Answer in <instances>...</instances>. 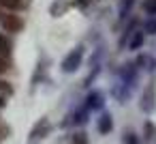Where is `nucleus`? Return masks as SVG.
<instances>
[{"label": "nucleus", "mask_w": 156, "mask_h": 144, "mask_svg": "<svg viewBox=\"0 0 156 144\" xmlns=\"http://www.w3.org/2000/svg\"><path fill=\"white\" fill-rule=\"evenodd\" d=\"M7 133H9V129H7V127H0V142L7 138Z\"/></svg>", "instance_id": "16"}, {"label": "nucleus", "mask_w": 156, "mask_h": 144, "mask_svg": "<svg viewBox=\"0 0 156 144\" xmlns=\"http://www.w3.org/2000/svg\"><path fill=\"white\" fill-rule=\"evenodd\" d=\"M49 120L47 118H41L34 127H32V131H30V140H43L45 135H49Z\"/></svg>", "instance_id": "4"}, {"label": "nucleus", "mask_w": 156, "mask_h": 144, "mask_svg": "<svg viewBox=\"0 0 156 144\" xmlns=\"http://www.w3.org/2000/svg\"><path fill=\"white\" fill-rule=\"evenodd\" d=\"M98 131H101L103 135H107V133L113 131V118H111V114L105 112V114L98 118Z\"/></svg>", "instance_id": "6"}, {"label": "nucleus", "mask_w": 156, "mask_h": 144, "mask_svg": "<svg viewBox=\"0 0 156 144\" xmlns=\"http://www.w3.org/2000/svg\"><path fill=\"white\" fill-rule=\"evenodd\" d=\"M147 30H150V32H152V30H156V22H152V24L147 26Z\"/></svg>", "instance_id": "18"}, {"label": "nucleus", "mask_w": 156, "mask_h": 144, "mask_svg": "<svg viewBox=\"0 0 156 144\" xmlns=\"http://www.w3.org/2000/svg\"><path fill=\"white\" fill-rule=\"evenodd\" d=\"M154 135H156V127L147 120V123H145V140L150 142V140H154Z\"/></svg>", "instance_id": "12"}, {"label": "nucleus", "mask_w": 156, "mask_h": 144, "mask_svg": "<svg viewBox=\"0 0 156 144\" xmlns=\"http://www.w3.org/2000/svg\"><path fill=\"white\" fill-rule=\"evenodd\" d=\"M5 11H7V9H2V7H0V17H2V15H5Z\"/></svg>", "instance_id": "19"}, {"label": "nucleus", "mask_w": 156, "mask_h": 144, "mask_svg": "<svg viewBox=\"0 0 156 144\" xmlns=\"http://www.w3.org/2000/svg\"><path fill=\"white\" fill-rule=\"evenodd\" d=\"M139 108H141L145 114L154 112V108H156V90H154V84H150V86L143 90L141 101H139Z\"/></svg>", "instance_id": "2"}, {"label": "nucleus", "mask_w": 156, "mask_h": 144, "mask_svg": "<svg viewBox=\"0 0 156 144\" xmlns=\"http://www.w3.org/2000/svg\"><path fill=\"white\" fill-rule=\"evenodd\" d=\"M0 26L5 28V32H20L24 28V20L20 15H15V13L5 11V15L0 17Z\"/></svg>", "instance_id": "1"}, {"label": "nucleus", "mask_w": 156, "mask_h": 144, "mask_svg": "<svg viewBox=\"0 0 156 144\" xmlns=\"http://www.w3.org/2000/svg\"><path fill=\"white\" fill-rule=\"evenodd\" d=\"M11 93H13L11 84H9L7 80H2V78H0V95H11Z\"/></svg>", "instance_id": "13"}, {"label": "nucleus", "mask_w": 156, "mask_h": 144, "mask_svg": "<svg viewBox=\"0 0 156 144\" xmlns=\"http://www.w3.org/2000/svg\"><path fill=\"white\" fill-rule=\"evenodd\" d=\"M143 43V35L139 32V35H135V39H133V43H130V50H137L139 45Z\"/></svg>", "instance_id": "15"}, {"label": "nucleus", "mask_w": 156, "mask_h": 144, "mask_svg": "<svg viewBox=\"0 0 156 144\" xmlns=\"http://www.w3.org/2000/svg\"><path fill=\"white\" fill-rule=\"evenodd\" d=\"M103 105V95L101 93H90L88 97V103H86V110H96Z\"/></svg>", "instance_id": "8"}, {"label": "nucleus", "mask_w": 156, "mask_h": 144, "mask_svg": "<svg viewBox=\"0 0 156 144\" xmlns=\"http://www.w3.org/2000/svg\"><path fill=\"white\" fill-rule=\"evenodd\" d=\"M7 97H9V95H0V110L7 105Z\"/></svg>", "instance_id": "17"}, {"label": "nucleus", "mask_w": 156, "mask_h": 144, "mask_svg": "<svg viewBox=\"0 0 156 144\" xmlns=\"http://www.w3.org/2000/svg\"><path fill=\"white\" fill-rule=\"evenodd\" d=\"M71 144H88V133L86 131H75L71 135Z\"/></svg>", "instance_id": "9"}, {"label": "nucleus", "mask_w": 156, "mask_h": 144, "mask_svg": "<svg viewBox=\"0 0 156 144\" xmlns=\"http://www.w3.org/2000/svg\"><path fill=\"white\" fill-rule=\"evenodd\" d=\"M124 144H143V142L139 140V135L135 131H126L124 133Z\"/></svg>", "instance_id": "10"}, {"label": "nucleus", "mask_w": 156, "mask_h": 144, "mask_svg": "<svg viewBox=\"0 0 156 144\" xmlns=\"http://www.w3.org/2000/svg\"><path fill=\"white\" fill-rule=\"evenodd\" d=\"M11 69V63H9V58L7 56H0V75H2V73H7Z\"/></svg>", "instance_id": "14"}, {"label": "nucleus", "mask_w": 156, "mask_h": 144, "mask_svg": "<svg viewBox=\"0 0 156 144\" xmlns=\"http://www.w3.org/2000/svg\"><path fill=\"white\" fill-rule=\"evenodd\" d=\"M11 50H13V41H11V37H9L7 32H0V56H7V58H9Z\"/></svg>", "instance_id": "7"}, {"label": "nucleus", "mask_w": 156, "mask_h": 144, "mask_svg": "<svg viewBox=\"0 0 156 144\" xmlns=\"http://www.w3.org/2000/svg\"><path fill=\"white\" fill-rule=\"evenodd\" d=\"M30 0H0V7L7 11H24Z\"/></svg>", "instance_id": "5"}, {"label": "nucleus", "mask_w": 156, "mask_h": 144, "mask_svg": "<svg viewBox=\"0 0 156 144\" xmlns=\"http://www.w3.org/2000/svg\"><path fill=\"white\" fill-rule=\"evenodd\" d=\"M66 7H69V5L64 2V0H60V2H56V5H54L49 11H51V15H62V11H64Z\"/></svg>", "instance_id": "11"}, {"label": "nucleus", "mask_w": 156, "mask_h": 144, "mask_svg": "<svg viewBox=\"0 0 156 144\" xmlns=\"http://www.w3.org/2000/svg\"><path fill=\"white\" fill-rule=\"evenodd\" d=\"M79 65H81V47L73 50V52H71V54L64 58V63H62V71L71 73V71H75Z\"/></svg>", "instance_id": "3"}]
</instances>
